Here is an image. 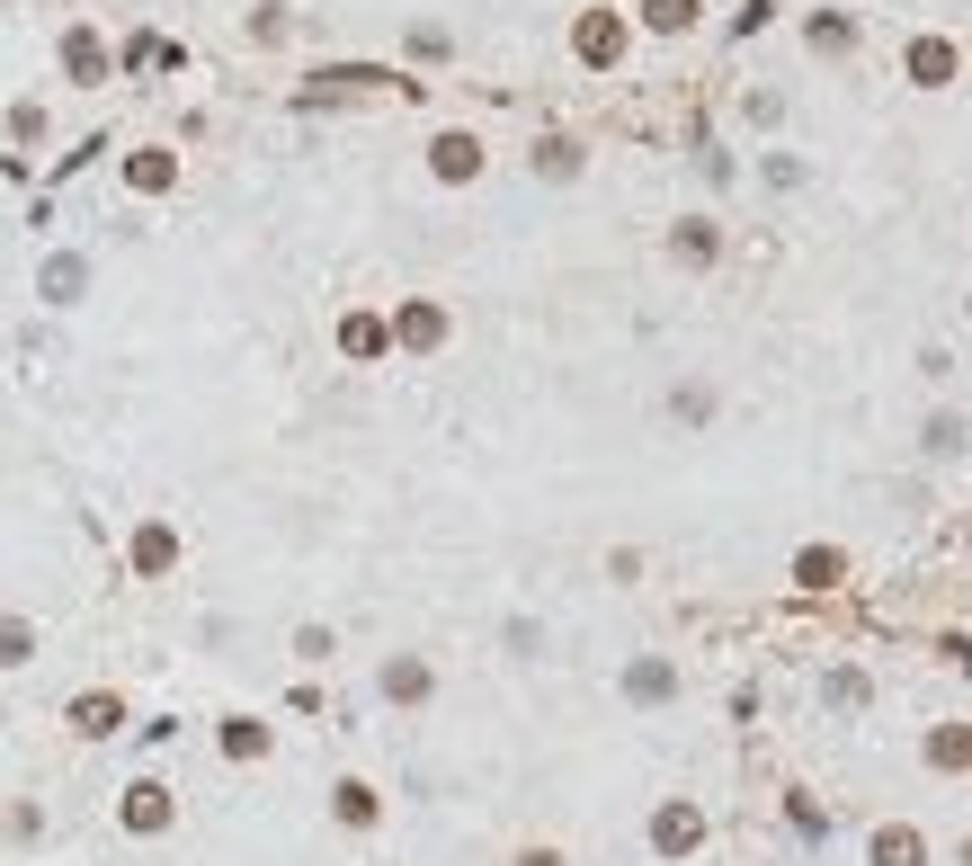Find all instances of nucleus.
Instances as JSON below:
<instances>
[{"label": "nucleus", "mask_w": 972, "mask_h": 866, "mask_svg": "<svg viewBox=\"0 0 972 866\" xmlns=\"http://www.w3.org/2000/svg\"><path fill=\"white\" fill-rule=\"evenodd\" d=\"M972 760V732H937V768H963Z\"/></svg>", "instance_id": "4"}, {"label": "nucleus", "mask_w": 972, "mask_h": 866, "mask_svg": "<svg viewBox=\"0 0 972 866\" xmlns=\"http://www.w3.org/2000/svg\"><path fill=\"white\" fill-rule=\"evenodd\" d=\"M125 813L144 822V831H152V822H170V805H161V786H134V805H125Z\"/></svg>", "instance_id": "3"}, {"label": "nucleus", "mask_w": 972, "mask_h": 866, "mask_svg": "<svg viewBox=\"0 0 972 866\" xmlns=\"http://www.w3.org/2000/svg\"><path fill=\"white\" fill-rule=\"evenodd\" d=\"M81 732H116V697H90V706H81Z\"/></svg>", "instance_id": "5"}, {"label": "nucleus", "mask_w": 972, "mask_h": 866, "mask_svg": "<svg viewBox=\"0 0 972 866\" xmlns=\"http://www.w3.org/2000/svg\"><path fill=\"white\" fill-rule=\"evenodd\" d=\"M874 866H919V840H911V831H883V840H874Z\"/></svg>", "instance_id": "2"}, {"label": "nucleus", "mask_w": 972, "mask_h": 866, "mask_svg": "<svg viewBox=\"0 0 972 866\" xmlns=\"http://www.w3.org/2000/svg\"><path fill=\"white\" fill-rule=\"evenodd\" d=\"M697 831H705V822L678 805V813H660V831H652V840H660V848H697Z\"/></svg>", "instance_id": "1"}, {"label": "nucleus", "mask_w": 972, "mask_h": 866, "mask_svg": "<svg viewBox=\"0 0 972 866\" xmlns=\"http://www.w3.org/2000/svg\"><path fill=\"white\" fill-rule=\"evenodd\" d=\"M0 661H27V626H0Z\"/></svg>", "instance_id": "6"}]
</instances>
